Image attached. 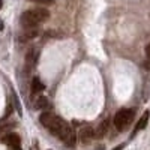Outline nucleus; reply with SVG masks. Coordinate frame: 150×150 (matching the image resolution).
Instances as JSON below:
<instances>
[{"label":"nucleus","mask_w":150,"mask_h":150,"mask_svg":"<svg viewBox=\"0 0 150 150\" xmlns=\"http://www.w3.org/2000/svg\"><path fill=\"white\" fill-rule=\"evenodd\" d=\"M48 18H50V12L45 8H36V9H30V11L24 12L21 15V24L26 29H30V27H36L38 24L47 21Z\"/></svg>","instance_id":"nucleus-1"},{"label":"nucleus","mask_w":150,"mask_h":150,"mask_svg":"<svg viewBox=\"0 0 150 150\" xmlns=\"http://www.w3.org/2000/svg\"><path fill=\"white\" fill-rule=\"evenodd\" d=\"M135 117V111L132 108H125V110H120L117 114L114 116V126L117 131H123L126 129L129 125L132 123Z\"/></svg>","instance_id":"nucleus-2"},{"label":"nucleus","mask_w":150,"mask_h":150,"mask_svg":"<svg viewBox=\"0 0 150 150\" xmlns=\"http://www.w3.org/2000/svg\"><path fill=\"white\" fill-rule=\"evenodd\" d=\"M57 137H59V138L63 141L66 146H69V147H74L75 143H77V137H75V132H74V129L69 126L68 123L63 125V128L60 129V132H59Z\"/></svg>","instance_id":"nucleus-3"},{"label":"nucleus","mask_w":150,"mask_h":150,"mask_svg":"<svg viewBox=\"0 0 150 150\" xmlns=\"http://www.w3.org/2000/svg\"><path fill=\"white\" fill-rule=\"evenodd\" d=\"M78 138H80V141L84 143V144L90 143V141L95 138V131L92 129V126L86 125V126H83V128L78 131Z\"/></svg>","instance_id":"nucleus-4"},{"label":"nucleus","mask_w":150,"mask_h":150,"mask_svg":"<svg viewBox=\"0 0 150 150\" xmlns=\"http://www.w3.org/2000/svg\"><path fill=\"white\" fill-rule=\"evenodd\" d=\"M149 117H150V112H149V111H146L144 114L141 116V119L138 120V123H137V126H135V129H134L132 137H134V135H137L140 131H143V129L147 126V123H149Z\"/></svg>","instance_id":"nucleus-5"},{"label":"nucleus","mask_w":150,"mask_h":150,"mask_svg":"<svg viewBox=\"0 0 150 150\" xmlns=\"http://www.w3.org/2000/svg\"><path fill=\"white\" fill-rule=\"evenodd\" d=\"M3 143H6L8 146L20 150V138H18V135H15V134H8L3 138Z\"/></svg>","instance_id":"nucleus-6"},{"label":"nucleus","mask_w":150,"mask_h":150,"mask_svg":"<svg viewBox=\"0 0 150 150\" xmlns=\"http://www.w3.org/2000/svg\"><path fill=\"white\" fill-rule=\"evenodd\" d=\"M33 107H35V110H44V108H47L48 107V99L44 95H38L35 98Z\"/></svg>","instance_id":"nucleus-7"},{"label":"nucleus","mask_w":150,"mask_h":150,"mask_svg":"<svg viewBox=\"0 0 150 150\" xmlns=\"http://www.w3.org/2000/svg\"><path fill=\"white\" fill-rule=\"evenodd\" d=\"M38 35H39V30H36L35 27H30L20 36V41H23V42L30 41V39H33V38H36Z\"/></svg>","instance_id":"nucleus-8"},{"label":"nucleus","mask_w":150,"mask_h":150,"mask_svg":"<svg viewBox=\"0 0 150 150\" xmlns=\"http://www.w3.org/2000/svg\"><path fill=\"white\" fill-rule=\"evenodd\" d=\"M54 114L53 112H50V111H45V112H42L41 114V117H39V122H41V125L42 126H45V128H48L50 126V123H51L53 120H54Z\"/></svg>","instance_id":"nucleus-9"},{"label":"nucleus","mask_w":150,"mask_h":150,"mask_svg":"<svg viewBox=\"0 0 150 150\" xmlns=\"http://www.w3.org/2000/svg\"><path fill=\"white\" fill-rule=\"evenodd\" d=\"M108 125H110V120H104L101 125H99L98 131L95 132V137L96 138H102V137L107 134V129H108Z\"/></svg>","instance_id":"nucleus-10"},{"label":"nucleus","mask_w":150,"mask_h":150,"mask_svg":"<svg viewBox=\"0 0 150 150\" xmlns=\"http://www.w3.org/2000/svg\"><path fill=\"white\" fill-rule=\"evenodd\" d=\"M42 90H44V84L41 83V80L38 77H35L33 81H32V92L33 93H41Z\"/></svg>","instance_id":"nucleus-11"},{"label":"nucleus","mask_w":150,"mask_h":150,"mask_svg":"<svg viewBox=\"0 0 150 150\" xmlns=\"http://www.w3.org/2000/svg\"><path fill=\"white\" fill-rule=\"evenodd\" d=\"M35 3H41V5H50V3H54V0H32Z\"/></svg>","instance_id":"nucleus-12"},{"label":"nucleus","mask_w":150,"mask_h":150,"mask_svg":"<svg viewBox=\"0 0 150 150\" xmlns=\"http://www.w3.org/2000/svg\"><path fill=\"white\" fill-rule=\"evenodd\" d=\"M146 56L149 57V60H150V44L146 47Z\"/></svg>","instance_id":"nucleus-13"},{"label":"nucleus","mask_w":150,"mask_h":150,"mask_svg":"<svg viewBox=\"0 0 150 150\" xmlns=\"http://www.w3.org/2000/svg\"><path fill=\"white\" fill-rule=\"evenodd\" d=\"M123 147H125V144H120V146H119V147H116V149H112V150H122V149H123Z\"/></svg>","instance_id":"nucleus-14"},{"label":"nucleus","mask_w":150,"mask_h":150,"mask_svg":"<svg viewBox=\"0 0 150 150\" xmlns=\"http://www.w3.org/2000/svg\"><path fill=\"white\" fill-rule=\"evenodd\" d=\"M0 8H2V0H0Z\"/></svg>","instance_id":"nucleus-15"}]
</instances>
